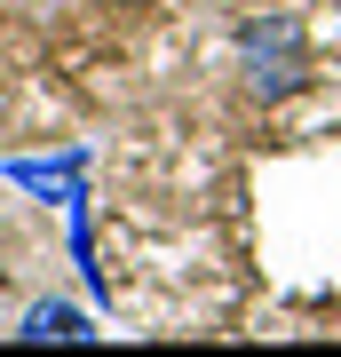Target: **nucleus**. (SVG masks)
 Returning <instances> with one entry per match:
<instances>
[{"mask_svg":"<svg viewBox=\"0 0 341 357\" xmlns=\"http://www.w3.org/2000/svg\"><path fill=\"white\" fill-rule=\"evenodd\" d=\"M8 175L48 206H79V159H8Z\"/></svg>","mask_w":341,"mask_h":357,"instance_id":"2","label":"nucleus"},{"mask_svg":"<svg viewBox=\"0 0 341 357\" xmlns=\"http://www.w3.org/2000/svg\"><path fill=\"white\" fill-rule=\"evenodd\" d=\"M238 64H246V88L254 96H294L302 88V32L286 24V16H262V24H246L238 40Z\"/></svg>","mask_w":341,"mask_h":357,"instance_id":"1","label":"nucleus"},{"mask_svg":"<svg viewBox=\"0 0 341 357\" xmlns=\"http://www.w3.org/2000/svg\"><path fill=\"white\" fill-rule=\"evenodd\" d=\"M88 310H72V302H32L24 310V326H16V342H88Z\"/></svg>","mask_w":341,"mask_h":357,"instance_id":"3","label":"nucleus"},{"mask_svg":"<svg viewBox=\"0 0 341 357\" xmlns=\"http://www.w3.org/2000/svg\"><path fill=\"white\" fill-rule=\"evenodd\" d=\"M127 8H143V0H127Z\"/></svg>","mask_w":341,"mask_h":357,"instance_id":"4","label":"nucleus"}]
</instances>
